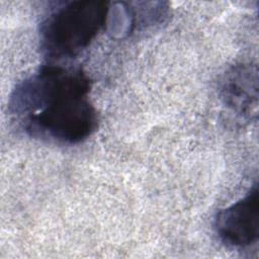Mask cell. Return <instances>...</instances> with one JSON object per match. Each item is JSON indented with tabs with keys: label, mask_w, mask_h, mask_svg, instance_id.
Wrapping results in <instances>:
<instances>
[{
	"label": "cell",
	"mask_w": 259,
	"mask_h": 259,
	"mask_svg": "<svg viewBox=\"0 0 259 259\" xmlns=\"http://www.w3.org/2000/svg\"><path fill=\"white\" fill-rule=\"evenodd\" d=\"M91 81L81 68L41 66L13 89L8 112L27 136L75 145L97 128V110L90 100Z\"/></svg>",
	"instance_id": "1"
},
{
	"label": "cell",
	"mask_w": 259,
	"mask_h": 259,
	"mask_svg": "<svg viewBox=\"0 0 259 259\" xmlns=\"http://www.w3.org/2000/svg\"><path fill=\"white\" fill-rule=\"evenodd\" d=\"M54 4L39 24L40 51L50 62L73 59L86 50L107 24L109 3L76 0Z\"/></svg>",
	"instance_id": "2"
},
{
	"label": "cell",
	"mask_w": 259,
	"mask_h": 259,
	"mask_svg": "<svg viewBox=\"0 0 259 259\" xmlns=\"http://www.w3.org/2000/svg\"><path fill=\"white\" fill-rule=\"evenodd\" d=\"M220 241L231 248L244 249L259 238V190L255 183L239 200L221 209L214 220Z\"/></svg>",
	"instance_id": "3"
},
{
	"label": "cell",
	"mask_w": 259,
	"mask_h": 259,
	"mask_svg": "<svg viewBox=\"0 0 259 259\" xmlns=\"http://www.w3.org/2000/svg\"><path fill=\"white\" fill-rule=\"evenodd\" d=\"M221 95L224 103L244 118L257 114L258 71L256 65L240 64L228 71L222 82Z\"/></svg>",
	"instance_id": "4"
}]
</instances>
